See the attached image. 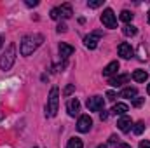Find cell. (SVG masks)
<instances>
[{
	"label": "cell",
	"mask_w": 150,
	"mask_h": 148,
	"mask_svg": "<svg viewBox=\"0 0 150 148\" xmlns=\"http://www.w3.org/2000/svg\"><path fill=\"white\" fill-rule=\"evenodd\" d=\"M140 148H150V141H142L140 143Z\"/></svg>",
	"instance_id": "obj_30"
},
{
	"label": "cell",
	"mask_w": 150,
	"mask_h": 148,
	"mask_svg": "<svg viewBox=\"0 0 150 148\" xmlns=\"http://www.w3.org/2000/svg\"><path fill=\"white\" fill-rule=\"evenodd\" d=\"M119 56L120 58H124V59H129V58H133V54H134V51H133V47L129 45V44H126V42H122L120 45H119Z\"/></svg>",
	"instance_id": "obj_8"
},
{
	"label": "cell",
	"mask_w": 150,
	"mask_h": 148,
	"mask_svg": "<svg viewBox=\"0 0 150 148\" xmlns=\"http://www.w3.org/2000/svg\"><path fill=\"white\" fill-rule=\"evenodd\" d=\"M93 127V118L89 115H82L79 117V122H77V131L79 132H89Z\"/></svg>",
	"instance_id": "obj_6"
},
{
	"label": "cell",
	"mask_w": 150,
	"mask_h": 148,
	"mask_svg": "<svg viewBox=\"0 0 150 148\" xmlns=\"http://www.w3.org/2000/svg\"><path fill=\"white\" fill-rule=\"evenodd\" d=\"M122 33H124L126 37H134V35L138 33V28L133 26V25H126V26L122 28Z\"/></svg>",
	"instance_id": "obj_18"
},
{
	"label": "cell",
	"mask_w": 150,
	"mask_h": 148,
	"mask_svg": "<svg viewBox=\"0 0 150 148\" xmlns=\"http://www.w3.org/2000/svg\"><path fill=\"white\" fill-rule=\"evenodd\" d=\"M117 70H119V61H112L103 68V77H112L117 73Z\"/></svg>",
	"instance_id": "obj_14"
},
{
	"label": "cell",
	"mask_w": 150,
	"mask_h": 148,
	"mask_svg": "<svg viewBox=\"0 0 150 148\" xmlns=\"http://www.w3.org/2000/svg\"><path fill=\"white\" fill-rule=\"evenodd\" d=\"M14 61H16V44H9L7 49L0 56V70H4V72L11 70Z\"/></svg>",
	"instance_id": "obj_2"
},
{
	"label": "cell",
	"mask_w": 150,
	"mask_h": 148,
	"mask_svg": "<svg viewBox=\"0 0 150 148\" xmlns=\"http://www.w3.org/2000/svg\"><path fill=\"white\" fill-rule=\"evenodd\" d=\"M143 101H145V98H138V96H136V98L133 99V106H136V108H138V106H142V105H143Z\"/></svg>",
	"instance_id": "obj_24"
},
{
	"label": "cell",
	"mask_w": 150,
	"mask_h": 148,
	"mask_svg": "<svg viewBox=\"0 0 150 148\" xmlns=\"http://www.w3.org/2000/svg\"><path fill=\"white\" fill-rule=\"evenodd\" d=\"M74 51H75V49L70 45V44H65V42H61V44H59V56H61L63 59H67L68 56H72V54H74Z\"/></svg>",
	"instance_id": "obj_11"
},
{
	"label": "cell",
	"mask_w": 150,
	"mask_h": 148,
	"mask_svg": "<svg viewBox=\"0 0 150 148\" xmlns=\"http://www.w3.org/2000/svg\"><path fill=\"white\" fill-rule=\"evenodd\" d=\"M26 5L28 7H35V5H38V2L37 0H26Z\"/></svg>",
	"instance_id": "obj_28"
},
{
	"label": "cell",
	"mask_w": 150,
	"mask_h": 148,
	"mask_svg": "<svg viewBox=\"0 0 150 148\" xmlns=\"http://www.w3.org/2000/svg\"><path fill=\"white\" fill-rule=\"evenodd\" d=\"M67 110H68V115L70 117H75L79 111H80V101L74 98V99H70L68 103H67Z\"/></svg>",
	"instance_id": "obj_10"
},
{
	"label": "cell",
	"mask_w": 150,
	"mask_h": 148,
	"mask_svg": "<svg viewBox=\"0 0 150 148\" xmlns=\"http://www.w3.org/2000/svg\"><path fill=\"white\" fill-rule=\"evenodd\" d=\"M149 23H150V11H149Z\"/></svg>",
	"instance_id": "obj_36"
},
{
	"label": "cell",
	"mask_w": 150,
	"mask_h": 148,
	"mask_svg": "<svg viewBox=\"0 0 150 148\" xmlns=\"http://www.w3.org/2000/svg\"><path fill=\"white\" fill-rule=\"evenodd\" d=\"M100 118H101V120H107V118H108V113H107V111L103 110L101 113H100Z\"/></svg>",
	"instance_id": "obj_29"
},
{
	"label": "cell",
	"mask_w": 150,
	"mask_h": 148,
	"mask_svg": "<svg viewBox=\"0 0 150 148\" xmlns=\"http://www.w3.org/2000/svg\"><path fill=\"white\" fill-rule=\"evenodd\" d=\"M87 108L89 111H101L105 106V99L101 96H93V98H87Z\"/></svg>",
	"instance_id": "obj_5"
},
{
	"label": "cell",
	"mask_w": 150,
	"mask_h": 148,
	"mask_svg": "<svg viewBox=\"0 0 150 148\" xmlns=\"http://www.w3.org/2000/svg\"><path fill=\"white\" fill-rule=\"evenodd\" d=\"M120 21H124V23H131V21H133V12H129V11H122V12H120Z\"/></svg>",
	"instance_id": "obj_20"
},
{
	"label": "cell",
	"mask_w": 150,
	"mask_h": 148,
	"mask_svg": "<svg viewBox=\"0 0 150 148\" xmlns=\"http://www.w3.org/2000/svg\"><path fill=\"white\" fill-rule=\"evenodd\" d=\"M56 30H58V33H65V32H67V30H68V26H67V25H65V23H59V25H58V28H56Z\"/></svg>",
	"instance_id": "obj_25"
},
{
	"label": "cell",
	"mask_w": 150,
	"mask_h": 148,
	"mask_svg": "<svg viewBox=\"0 0 150 148\" xmlns=\"http://www.w3.org/2000/svg\"><path fill=\"white\" fill-rule=\"evenodd\" d=\"M101 37V32H93L91 35H87V37L84 38V45L87 47V49H96L98 47V38Z\"/></svg>",
	"instance_id": "obj_7"
},
{
	"label": "cell",
	"mask_w": 150,
	"mask_h": 148,
	"mask_svg": "<svg viewBox=\"0 0 150 148\" xmlns=\"http://www.w3.org/2000/svg\"><path fill=\"white\" fill-rule=\"evenodd\" d=\"M42 42H44V35H40V33H32V35L23 37L21 45H19L21 56H30V54H33L38 47L42 45Z\"/></svg>",
	"instance_id": "obj_1"
},
{
	"label": "cell",
	"mask_w": 150,
	"mask_h": 148,
	"mask_svg": "<svg viewBox=\"0 0 150 148\" xmlns=\"http://www.w3.org/2000/svg\"><path fill=\"white\" fill-rule=\"evenodd\" d=\"M129 110V106L126 105V103H115L113 105V108H112V113H115V115H126V111Z\"/></svg>",
	"instance_id": "obj_15"
},
{
	"label": "cell",
	"mask_w": 150,
	"mask_h": 148,
	"mask_svg": "<svg viewBox=\"0 0 150 148\" xmlns=\"http://www.w3.org/2000/svg\"><path fill=\"white\" fill-rule=\"evenodd\" d=\"M2 44H4V35H0V49H2Z\"/></svg>",
	"instance_id": "obj_33"
},
{
	"label": "cell",
	"mask_w": 150,
	"mask_h": 148,
	"mask_svg": "<svg viewBox=\"0 0 150 148\" xmlns=\"http://www.w3.org/2000/svg\"><path fill=\"white\" fill-rule=\"evenodd\" d=\"M74 91H75V85H74V84H70V85H67V87H65L63 94H65V96H70V94H72Z\"/></svg>",
	"instance_id": "obj_23"
},
{
	"label": "cell",
	"mask_w": 150,
	"mask_h": 148,
	"mask_svg": "<svg viewBox=\"0 0 150 148\" xmlns=\"http://www.w3.org/2000/svg\"><path fill=\"white\" fill-rule=\"evenodd\" d=\"M67 148H84V143L80 138H70L67 143Z\"/></svg>",
	"instance_id": "obj_19"
},
{
	"label": "cell",
	"mask_w": 150,
	"mask_h": 148,
	"mask_svg": "<svg viewBox=\"0 0 150 148\" xmlns=\"http://www.w3.org/2000/svg\"><path fill=\"white\" fill-rule=\"evenodd\" d=\"M101 5H103V0H89L87 2V7H91V9H98Z\"/></svg>",
	"instance_id": "obj_22"
},
{
	"label": "cell",
	"mask_w": 150,
	"mask_h": 148,
	"mask_svg": "<svg viewBox=\"0 0 150 148\" xmlns=\"http://www.w3.org/2000/svg\"><path fill=\"white\" fill-rule=\"evenodd\" d=\"M115 98H117V94H115L113 91H108V92H107V99H108V101H113Z\"/></svg>",
	"instance_id": "obj_27"
},
{
	"label": "cell",
	"mask_w": 150,
	"mask_h": 148,
	"mask_svg": "<svg viewBox=\"0 0 150 148\" xmlns=\"http://www.w3.org/2000/svg\"><path fill=\"white\" fill-rule=\"evenodd\" d=\"M98 148H107V147H105V145H100V147H98Z\"/></svg>",
	"instance_id": "obj_35"
},
{
	"label": "cell",
	"mask_w": 150,
	"mask_h": 148,
	"mask_svg": "<svg viewBox=\"0 0 150 148\" xmlns=\"http://www.w3.org/2000/svg\"><path fill=\"white\" fill-rule=\"evenodd\" d=\"M131 125H133V120H131V117H127V115H122V117L119 118V122H117V127H119L122 132H129V131H131Z\"/></svg>",
	"instance_id": "obj_9"
},
{
	"label": "cell",
	"mask_w": 150,
	"mask_h": 148,
	"mask_svg": "<svg viewBox=\"0 0 150 148\" xmlns=\"http://www.w3.org/2000/svg\"><path fill=\"white\" fill-rule=\"evenodd\" d=\"M117 140H119V138H117V136H115V134H113V136H110V140H108V143H117Z\"/></svg>",
	"instance_id": "obj_31"
},
{
	"label": "cell",
	"mask_w": 150,
	"mask_h": 148,
	"mask_svg": "<svg viewBox=\"0 0 150 148\" xmlns=\"http://www.w3.org/2000/svg\"><path fill=\"white\" fill-rule=\"evenodd\" d=\"M101 23H103V26H107V28H117V19H115V14H113L112 9H105L103 11V14H101Z\"/></svg>",
	"instance_id": "obj_4"
},
{
	"label": "cell",
	"mask_w": 150,
	"mask_h": 148,
	"mask_svg": "<svg viewBox=\"0 0 150 148\" xmlns=\"http://www.w3.org/2000/svg\"><path fill=\"white\" fill-rule=\"evenodd\" d=\"M117 148H131V145H127V143H120V145H117Z\"/></svg>",
	"instance_id": "obj_32"
},
{
	"label": "cell",
	"mask_w": 150,
	"mask_h": 148,
	"mask_svg": "<svg viewBox=\"0 0 150 148\" xmlns=\"http://www.w3.org/2000/svg\"><path fill=\"white\" fill-rule=\"evenodd\" d=\"M58 14H59V18H63V19H68V18H72V5L70 4H63L61 7H58Z\"/></svg>",
	"instance_id": "obj_13"
},
{
	"label": "cell",
	"mask_w": 150,
	"mask_h": 148,
	"mask_svg": "<svg viewBox=\"0 0 150 148\" xmlns=\"http://www.w3.org/2000/svg\"><path fill=\"white\" fill-rule=\"evenodd\" d=\"M129 78H131V75H127V73L112 77V78H110V85H113V87H119V85H122V84L129 82Z\"/></svg>",
	"instance_id": "obj_12"
},
{
	"label": "cell",
	"mask_w": 150,
	"mask_h": 148,
	"mask_svg": "<svg viewBox=\"0 0 150 148\" xmlns=\"http://www.w3.org/2000/svg\"><path fill=\"white\" fill-rule=\"evenodd\" d=\"M51 18H52V19H59V14H58V7H54V9L51 11Z\"/></svg>",
	"instance_id": "obj_26"
},
{
	"label": "cell",
	"mask_w": 150,
	"mask_h": 148,
	"mask_svg": "<svg viewBox=\"0 0 150 148\" xmlns=\"http://www.w3.org/2000/svg\"><path fill=\"white\" fill-rule=\"evenodd\" d=\"M143 131H145V124H143V122H136L134 127H133V132H134L136 136H140Z\"/></svg>",
	"instance_id": "obj_21"
},
{
	"label": "cell",
	"mask_w": 150,
	"mask_h": 148,
	"mask_svg": "<svg viewBox=\"0 0 150 148\" xmlns=\"http://www.w3.org/2000/svg\"><path fill=\"white\" fill-rule=\"evenodd\" d=\"M147 78H149V73H147L145 70H134L133 80H136V82H145Z\"/></svg>",
	"instance_id": "obj_17"
},
{
	"label": "cell",
	"mask_w": 150,
	"mask_h": 148,
	"mask_svg": "<svg viewBox=\"0 0 150 148\" xmlns=\"http://www.w3.org/2000/svg\"><path fill=\"white\" fill-rule=\"evenodd\" d=\"M136 94H138L136 87H126V89H122V91H120V98H127V99L136 98Z\"/></svg>",
	"instance_id": "obj_16"
},
{
	"label": "cell",
	"mask_w": 150,
	"mask_h": 148,
	"mask_svg": "<svg viewBox=\"0 0 150 148\" xmlns=\"http://www.w3.org/2000/svg\"><path fill=\"white\" fill-rule=\"evenodd\" d=\"M147 92H149V94H150V84H149V85H147Z\"/></svg>",
	"instance_id": "obj_34"
},
{
	"label": "cell",
	"mask_w": 150,
	"mask_h": 148,
	"mask_svg": "<svg viewBox=\"0 0 150 148\" xmlns=\"http://www.w3.org/2000/svg\"><path fill=\"white\" fill-rule=\"evenodd\" d=\"M59 106V89L52 87L49 92V99H47V106H45V115L47 117H56Z\"/></svg>",
	"instance_id": "obj_3"
}]
</instances>
